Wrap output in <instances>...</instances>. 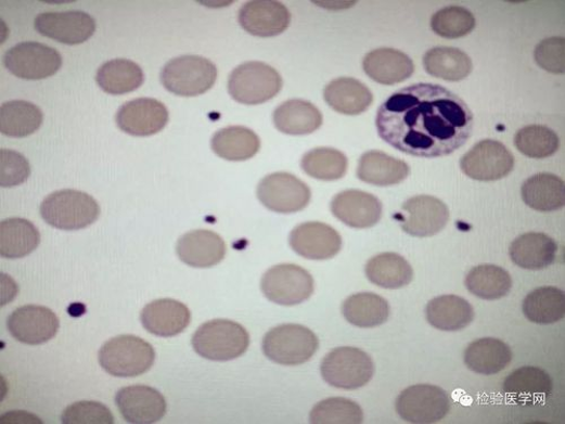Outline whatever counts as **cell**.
I'll use <instances>...</instances> for the list:
<instances>
[{
  "label": "cell",
  "mask_w": 565,
  "mask_h": 424,
  "mask_svg": "<svg viewBox=\"0 0 565 424\" xmlns=\"http://www.w3.org/2000/svg\"><path fill=\"white\" fill-rule=\"evenodd\" d=\"M342 244L341 234L331 226L321 222L300 224L290 234L292 249L312 260L335 257L341 252Z\"/></svg>",
  "instance_id": "d6986e66"
},
{
  "label": "cell",
  "mask_w": 565,
  "mask_h": 424,
  "mask_svg": "<svg viewBox=\"0 0 565 424\" xmlns=\"http://www.w3.org/2000/svg\"><path fill=\"white\" fill-rule=\"evenodd\" d=\"M425 316L428 324L435 329L457 332L466 329L473 322L474 309L464 298L447 295L429 301Z\"/></svg>",
  "instance_id": "f1b7e54d"
},
{
  "label": "cell",
  "mask_w": 565,
  "mask_h": 424,
  "mask_svg": "<svg viewBox=\"0 0 565 424\" xmlns=\"http://www.w3.org/2000/svg\"><path fill=\"white\" fill-rule=\"evenodd\" d=\"M66 424H113L111 410L98 402H78L68 407L63 415Z\"/></svg>",
  "instance_id": "bcb514c9"
},
{
  "label": "cell",
  "mask_w": 565,
  "mask_h": 424,
  "mask_svg": "<svg viewBox=\"0 0 565 424\" xmlns=\"http://www.w3.org/2000/svg\"><path fill=\"white\" fill-rule=\"evenodd\" d=\"M41 241L37 227L28 220L13 218L0 226V254L16 259L34 253Z\"/></svg>",
  "instance_id": "e575fe53"
},
{
  "label": "cell",
  "mask_w": 565,
  "mask_h": 424,
  "mask_svg": "<svg viewBox=\"0 0 565 424\" xmlns=\"http://www.w3.org/2000/svg\"><path fill=\"white\" fill-rule=\"evenodd\" d=\"M249 343L247 330L227 320H215L203 324L192 339L196 354L211 361L234 360L246 354Z\"/></svg>",
  "instance_id": "277c9868"
},
{
  "label": "cell",
  "mask_w": 565,
  "mask_h": 424,
  "mask_svg": "<svg viewBox=\"0 0 565 424\" xmlns=\"http://www.w3.org/2000/svg\"><path fill=\"white\" fill-rule=\"evenodd\" d=\"M324 98L332 110L347 116L363 114L373 102L371 91L352 77L334 79L325 88Z\"/></svg>",
  "instance_id": "4316f807"
},
{
  "label": "cell",
  "mask_w": 565,
  "mask_h": 424,
  "mask_svg": "<svg viewBox=\"0 0 565 424\" xmlns=\"http://www.w3.org/2000/svg\"><path fill=\"white\" fill-rule=\"evenodd\" d=\"M35 26L40 35L72 46L88 41L95 33L94 18L80 11L42 13Z\"/></svg>",
  "instance_id": "e0dca14e"
},
{
  "label": "cell",
  "mask_w": 565,
  "mask_h": 424,
  "mask_svg": "<svg viewBox=\"0 0 565 424\" xmlns=\"http://www.w3.org/2000/svg\"><path fill=\"white\" fill-rule=\"evenodd\" d=\"M0 157H2V174H0L2 188H15V185L29 179L31 167L22 154L11 150H2Z\"/></svg>",
  "instance_id": "7dc6e473"
},
{
  "label": "cell",
  "mask_w": 565,
  "mask_h": 424,
  "mask_svg": "<svg viewBox=\"0 0 565 424\" xmlns=\"http://www.w3.org/2000/svg\"><path fill=\"white\" fill-rule=\"evenodd\" d=\"M42 121L41 110L28 101H10L0 108V131L9 138L30 137L41 127Z\"/></svg>",
  "instance_id": "74e56055"
},
{
  "label": "cell",
  "mask_w": 565,
  "mask_h": 424,
  "mask_svg": "<svg viewBox=\"0 0 565 424\" xmlns=\"http://www.w3.org/2000/svg\"><path fill=\"white\" fill-rule=\"evenodd\" d=\"M321 376L336 388L359 389L370 383L374 364L369 355L357 348H338L321 362Z\"/></svg>",
  "instance_id": "ba28073f"
},
{
  "label": "cell",
  "mask_w": 565,
  "mask_h": 424,
  "mask_svg": "<svg viewBox=\"0 0 565 424\" xmlns=\"http://www.w3.org/2000/svg\"><path fill=\"white\" fill-rule=\"evenodd\" d=\"M466 287L475 297L483 300H499L509 295L513 279L497 265H479L466 277Z\"/></svg>",
  "instance_id": "60d3db41"
},
{
  "label": "cell",
  "mask_w": 565,
  "mask_h": 424,
  "mask_svg": "<svg viewBox=\"0 0 565 424\" xmlns=\"http://www.w3.org/2000/svg\"><path fill=\"white\" fill-rule=\"evenodd\" d=\"M218 68L201 56H181L171 60L160 72V82L179 97H197L213 88Z\"/></svg>",
  "instance_id": "52a82bcc"
},
{
  "label": "cell",
  "mask_w": 565,
  "mask_h": 424,
  "mask_svg": "<svg viewBox=\"0 0 565 424\" xmlns=\"http://www.w3.org/2000/svg\"><path fill=\"white\" fill-rule=\"evenodd\" d=\"M411 169L407 163L398 160L381 151H369L364 153L359 163L358 177L360 180L380 185V188H389L395 185L410 176Z\"/></svg>",
  "instance_id": "83f0119b"
},
{
  "label": "cell",
  "mask_w": 565,
  "mask_h": 424,
  "mask_svg": "<svg viewBox=\"0 0 565 424\" xmlns=\"http://www.w3.org/2000/svg\"><path fill=\"white\" fill-rule=\"evenodd\" d=\"M522 196L530 208L548 214L564 206L565 184L555 175L538 174L524 182Z\"/></svg>",
  "instance_id": "d6a6232c"
},
{
  "label": "cell",
  "mask_w": 565,
  "mask_h": 424,
  "mask_svg": "<svg viewBox=\"0 0 565 424\" xmlns=\"http://www.w3.org/2000/svg\"><path fill=\"white\" fill-rule=\"evenodd\" d=\"M257 196L265 207L275 214L291 215L309 205L311 191L299 178L287 172H277L259 182Z\"/></svg>",
  "instance_id": "30bf717a"
},
{
  "label": "cell",
  "mask_w": 565,
  "mask_h": 424,
  "mask_svg": "<svg viewBox=\"0 0 565 424\" xmlns=\"http://www.w3.org/2000/svg\"><path fill=\"white\" fill-rule=\"evenodd\" d=\"M262 294L281 306H297L313 294L311 274L294 264H282L268 270L261 279Z\"/></svg>",
  "instance_id": "9c48e42d"
},
{
  "label": "cell",
  "mask_w": 565,
  "mask_h": 424,
  "mask_svg": "<svg viewBox=\"0 0 565 424\" xmlns=\"http://www.w3.org/2000/svg\"><path fill=\"white\" fill-rule=\"evenodd\" d=\"M332 214L344 224L355 229H368L382 220L383 204L375 196L356 190L336 195L332 202Z\"/></svg>",
  "instance_id": "44dd1931"
},
{
  "label": "cell",
  "mask_w": 565,
  "mask_h": 424,
  "mask_svg": "<svg viewBox=\"0 0 565 424\" xmlns=\"http://www.w3.org/2000/svg\"><path fill=\"white\" fill-rule=\"evenodd\" d=\"M116 404L124 419L134 424L155 423L167 413L164 395L145 385L120 389L116 395Z\"/></svg>",
  "instance_id": "ac0fdd59"
},
{
  "label": "cell",
  "mask_w": 565,
  "mask_h": 424,
  "mask_svg": "<svg viewBox=\"0 0 565 424\" xmlns=\"http://www.w3.org/2000/svg\"><path fill=\"white\" fill-rule=\"evenodd\" d=\"M564 38H550L535 49V61L543 69L553 74L564 73Z\"/></svg>",
  "instance_id": "c3c4849f"
},
{
  "label": "cell",
  "mask_w": 565,
  "mask_h": 424,
  "mask_svg": "<svg viewBox=\"0 0 565 424\" xmlns=\"http://www.w3.org/2000/svg\"><path fill=\"white\" fill-rule=\"evenodd\" d=\"M346 155L335 149L318 147L306 153L301 160L304 171L318 180L334 181L347 171Z\"/></svg>",
  "instance_id": "b9f144b4"
},
{
  "label": "cell",
  "mask_w": 565,
  "mask_h": 424,
  "mask_svg": "<svg viewBox=\"0 0 565 424\" xmlns=\"http://www.w3.org/2000/svg\"><path fill=\"white\" fill-rule=\"evenodd\" d=\"M97 82L105 93L121 95L140 89L144 83V73L137 63L114 60L99 68Z\"/></svg>",
  "instance_id": "f35d334b"
},
{
  "label": "cell",
  "mask_w": 565,
  "mask_h": 424,
  "mask_svg": "<svg viewBox=\"0 0 565 424\" xmlns=\"http://www.w3.org/2000/svg\"><path fill=\"white\" fill-rule=\"evenodd\" d=\"M275 127L287 136H308L322 125V115L312 103L305 100H288L273 114Z\"/></svg>",
  "instance_id": "4dcf8cb0"
},
{
  "label": "cell",
  "mask_w": 565,
  "mask_h": 424,
  "mask_svg": "<svg viewBox=\"0 0 565 424\" xmlns=\"http://www.w3.org/2000/svg\"><path fill=\"white\" fill-rule=\"evenodd\" d=\"M283 81L279 72L261 62L237 66L230 75L228 91L239 103L256 105L277 97Z\"/></svg>",
  "instance_id": "5b68a950"
},
{
  "label": "cell",
  "mask_w": 565,
  "mask_h": 424,
  "mask_svg": "<svg viewBox=\"0 0 565 424\" xmlns=\"http://www.w3.org/2000/svg\"><path fill=\"white\" fill-rule=\"evenodd\" d=\"M423 65L427 74L449 82L463 81L473 69V63L465 52L450 47L428 50Z\"/></svg>",
  "instance_id": "8d00e7d4"
},
{
  "label": "cell",
  "mask_w": 565,
  "mask_h": 424,
  "mask_svg": "<svg viewBox=\"0 0 565 424\" xmlns=\"http://www.w3.org/2000/svg\"><path fill=\"white\" fill-rule=\"evenodd\" d=\"M398 415L416 424L437 423L450 411L448 394L434 385H414L402 390L396 401Z\"/></svg>",
  "instance_id": "8fae6325"
},
{
  "label": "cell",
  "mask_w": 565,
  "mask_h": 424,
  "mask_svg": "<svg viewBox=\"0 0 565 424\" xmlns=\"http://www.w3.org/2000/svg\"><path fill=\"white\" fill-rule=\"evenodd\" d=\"M211 149L224 160L246 162L258 153L260 140L247 127L230 126L215 132Z\"/></svg>",
  "instance_id": "1f68e13d"
},
{
  "label": "cell",
  "mask_w": 565,
  "mask_h": 424,
  "mask_svg": "<svg viewBox=\"0 0 565 424\" xmlns=\"http://www.w3.org/2000/svg\"><path fill=\"white\" fill-rule=\"evenodd\" d=\"M363 69L374 82L383 86H394L407 81L415 69L413 61L403 52L382 48L364 57Z\"/></svg>",
  "instance_id": "cb8c5ba5"
},
{
  "label": "cell",
  "mask_w": 565,
  "mask_h": 424,
  "mask_svg": "<svg viewBox=\"0 0 565 424\" xmlns=\"http://www.w3.org/2000/svg\"><path fill=\"white\" fill-rule=\"evenodd\" d=\"M365 274L376 286L389 290L407 286L414 278L411 264L395 253H384L371 258L367 262Z\"/></svg>",
  "instance_id": "836d02e7"
},
{
  "label": "cell",
  "mask_w": 565,
  "mask_h": 424,
  "mask_svg": "<svg viewBox=\"0 0 565 424\" xmlns=\"http://www.w3.org/2000/svg\"><path fill=\"white\" fill-rule=\"evenodd\" d=\"M515 145L528 157L547 158L558 150L560 140L552 129L542 125H530L517 132Z\"/></svg>",
  "instance_id": "7bdbcfd3"
},
{
  "label": "cell",
  "mask_w": 565,
  "mask_h": 424,
  "mask_svg": "<svg viewBox=\"0 0 565 424\" xmlns=\"http://www.w3.org/2000/svg\"><path fill=\"white\" fill-rule=\"evenodd\" d=\"M524 313L535 324L550 325L565 316V296L554 286H542L532 291L524 300Z\"/></svg>",
  "instance_id": "ab89813d"
},
{
  "label": "cell",
  "mask_w": 565,
  "mask_h": 424,
  "mask_svg": "<svg viewBox=\"0 0 565 424\" xmlns=\"http://www.w3.org/2000/svg\"><path fill=\"white\" fill-rule=\"evenodd\" d=\"M8 329L18 342L28 346H40L56 336L60 320L51 309L29 305L12 312L8 320Z\"/></svg>",
  "instance_id": "9a60e30c"
},
{
  "label": "cell",
  "mask_w": 565,
  "mask_h": 424,
  "mask_svg": "<svg viewBox=\"0 0 565 424\" xmlns=\"http://www.w3.org/2000/svg\"><path fill=\"white\" fill-rule=\"evenodd\" d=\"M503 389L517 404L535 406L552 394L553 382L543 369L523 367L505 380Z\"/></svg>",
  "instance_id": "d4e9b609"
},
{
  "label": "cell",
  "mask_w": 565,
  "mask_h": 424,
  "mask_svg": "<svg viewBox=\"0 0 565 424\" xmlns=\"http://www.w3.org/2000/svg\"><path fill=\"white\" fill-rule=\"evenodd\" d=\"M474 15L461 7H449L437 12L432 20L433 30L446 39H459L475 29Z\"/></svg>",
  "instance_id": "ee69618b"
},
{
  "label": "cell",
  "mask_w": 565,
  "mask_h": 424,
  "mask_svg": "<svg viewBox=\"0 0 565 424\" xmlns=\"http://www.w3.org/2000/svg\"><path fill=\"white\" fill-rule=\"evenodd\" d=\"M169 121L166 105L151 98L134 99L126 102L118 111V127L132 137L146 138L157 134Z\"/></svg>",
  "instance_id": "2e32d148"
},
{
  "label": "cell",
  "mask_w": 565,
  "mask_h": 424,
  "mask_svg": "<svg viewBox=\"0 0 565 424\" xmlns=\"http://www.w3.org/2000/svg\"><path fill=\"white\" fill-rule=\"evenodd\" d=\"M191 311L174 299H159L145 306L141 321L146 331L160 337H172L191 324Z\"/></svg>",
  "instance_id": "603a6c76"
},
{
  "label": "cell",
  "mask_w": 565,
  "mask_h": 424,
  "mask_svg": "<svg viewBox=\"0 0 565 424\" xmlns=\"http://www.w3.org/2000/svg\"><path fill=\"white\" fill-rule=\"evenodd\" d=\"M557 244L545 233L528 232L511 244L510 258L518 268L529 271L548 269L556 258Z\"/></svg>",
  "instance_id": "484cf974"
},
{
  "label": "cell",
  "mask_w": 565,
  "mask_h": 424,
  "mask_svg": "<svg viewBox=\"0 0 565 424\" xmlns=\"http://www.w3.org/2000/svg\"><path fill=\"white\" fill-rule=\"evenodd\" d=\"M376 129L387 144L416 157L447 156L464 146L474 117L450 90L419 83L394 93L376 114Z\"/></svg>",
  "instance_id": "6da1fadb"
},
{
  "label": "cell",
  "mask_w": 565,
  "mask_h": 424,
  "mask_svg": "<svg viewBox=\"0 0 565 424\" xmlns=\"http://www.w3.org/2000/svg\"><path fill=\"white\" fill-rule=\"evenodd\" d=\"M401 229L419 236H434L442 231L450 218L447 205L437 197L420 195L402 204L398 215Z\"/></svg>",
  "instance_id": "5bb4252c"
},
{
  "label": "cell",
  "mask_w": 565,
  "mask_h": 424,
  "mask_svg": "<svg viewBox=\"0 0 565 424\" xmlns=\"http://www.w3.org/2000/svg\"><path fill=\"white\" fill-rule=\"evenodd\" d=\"M461 168L474 180L496 181L514 170L515 157L502 143L484 140L462 157Z\"/></svg>",
  "instance_id": "4fadbf2b"
},
{
  "label": "cell",
  "mask_w": 565,
  "mask_h": 424,
  "mask_svg": "<svg viewBox=\"0 0 565 424\" xmlns=\"http://www.w3.org/2000/svg\"><path fill=\"white\" fill-rule=\"evenodd\" d=\"M4 64L13 75L37 81L55 75L63 59L55 48L39 42H22L7 52Z\"/></svg>",
  "instance_id": "7c38bea8"
},
{
  "label": "cell",
  "mask_w": 565,
  "mask_h": 424,
  "mask_svg": "<svg viewBox=\"0 0 565 424\" xmlns=\"http://www.w3.org/2000/svg\"><path fill=\"white\" fill-rule=\"evenodd\" d=\"M155 357L153 347L146 341L133 335H120L104 343L99 362L107 374L128 378L147 373Z\"/></svg>",
  "instance_id": "7a4b0ae2"
},
{
  "label": "cell",
  "mask_w": 565,
  "mask_h": 424,
  "mask_svg": "<svg viewBox=\"0 0 565 424\" xmlns=\"http://www.w3.org/2000/svg\"><path fill=\"white\" fill-rule=\"evenodd\" d=\"M40 214L49 226L75 231L93 224L100 217V206L87 193L63 190L44 198L40 206Z\"/></svg>",
  "instance_id": "3957f363"
},
{
  "label": "cell",
  "mask_w": 565,
  "mask_h": 424,
  "mask_svg": "<svg viewBox=\"0 0 565 424\" xmlns=\"http://www.w3.org/2000/svg\"><path fill=\"white\" fill-rule=\"evenodd\" d=\"M342 311L349 324L360 329H373L388 321L390 307L383 297L367 293L348 297Z\"/></svg>",
  "instance_id": "d590c367"
},
{
  "label": "cell",
  "mask_w": 565,
  "mask_h": 424,
  "mask_svg": "<svg viewBox=\"0 0 565 424\" xmlns=\"http://www.w3.org/2000/svg\"><path fill=\"white\" fill-rule=\"evenodd\" d=\"M513 360V352L498 338H480L470 344L464 355L465 364L474 373L491 376L501 373Z\"/></svg>",
  "instance_id": "f546056e"
},
{
  "label": "cell",
  "mask_w": 565,
  "mask_h": 424,
  "mask_svg": "<svg viewBox=\"0 0 565 424\" xmlns=\"http://www.w3.org/2000/svg\"><path fill=\"white\" fill-rule=\"evenodd\" d=\"M310 422L314 424L330 423H362L363 411L361 407L343 397H333L318 403L310 413Z\"/></svg>",
  "instance_id": "f6af8a7d"
},
{
  "label": "cell",
  "mask_w": 565,
  "mask_h": 424,
  "mask_svg": "<svg viewBox=\"0 0 565 424\" xmlns=\"http://www.w3.org/2000/svg\"><path fill=\"white\" fill-rule=\"evenodd\" d=\"M319 349V339L309 329L285 324L269 331L262 339V352L275 363L300 365L308 362Z\"/></svg>",
  "instance_id": "8992f818"
},
{
  "label": "cell",
  "mask_w": 565,
  "mask_h": 424,
  "mask_svg": "<svg viewBox=\"0 0 565 424\" xmlns=\"http://www.w3.org/2000/svg\"><path fill=\"white\" fill-rule=\"evenodd\" d=\"M239 22L248 34L259 38H272L283 34L290 25L291 14L279 2L255 0L239 12Z\"/></svg>",
  "instance_id": "ffe728a7"
},
{
  "label": "cell",
  "mask_w": 565,
  "mask_h": 424,
  "mask_svg": "<svg viewBox=\"0 0 565 424\" xmlns=\"http://www.w3.org/2000/svg\"><path fill=\"white\" fill-rule=\"evenodd\" d=\"M177 254L188 267L208 269L220 264L227 254L223 237L209 230L183 234L177 244Z\"/></svg>",
  "instance_id": "7402d4cb"
}]
</instances>
